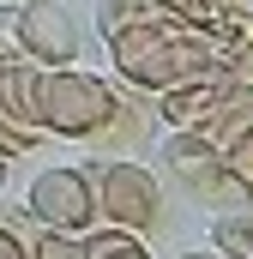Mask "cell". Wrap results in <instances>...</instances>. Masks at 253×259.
Returning a JSON list of instances; mask_svg holds the SVG:
<instances>
[{"label":"cell","mask_w":253,"mask_h":259,"mask_svg":"<svg viewBox=\"0 0 253 259\" xmlns=\"http://www.w3.org/2000/svg\"><path fill=\"white\" fill-rule=\"evenodd\" d=\"M151 12L163 24H187V30H205L217 18V0H151Z\"/></svg>","instance_id":"11"},{"label":"cell","mask_w":253,"mask_h":259,"mask_svg":"<svg viewBox=\"0 0 253 259\" xmlns=\"http://www.w3.org/2000/svg\"><path fill=\"white\" fill-rule=\"evenodd\" d=\"M0 259H30V235H18L12 223H0Z\"/></svg>","instance_id":"14"},{"label":"cell","mask_w":253,"mask_h":259,"mask_svg":"<svg viewBox=\"0 0 253 259\" xmlns=\"http://www.w3.org/2000/svg\"><path fill=\"white\" fill-rule=\"evenodd\" d=\"M115 91L85 66H43L36 78V115L49 139H97L115 121Z\"/></svg>","instance_id":"1"},{"label":"cell","mask_w":253,"mask_h":259,"mask_svg":"<svg viewBox=\"0 0 253 259\" xmlns=\"http://www.w3.org/2000/svg\"><path fill=\"white\" fill-rule=\"evenodd\" d=\"M163 157H169V175L199 193L205 205H247V181L229 169V157L217 151V139L199 127H169V145H163Z\"/></svg>","instance_id":"3"},{"label":"cell","mask_w":253,"mask_h":259,"mask_svg":"<svg viewBox=\"0 0 253 259\" xmlns=\"http://www.w3.org/2000/svg\"><path fill=\"white\" fill-rule=\"evenodd\" d=\"M175 259H217V253H205V247H193V253H175Z\"/></svg>","instance_id":"15"},{"label":"cell","mask_w":253,"mask_h":259,"mask_svg":"<svg viewBox=\"0 0 253 259\" xmlns=\"http://www.w3.org/2000/svg\"><path fill=\"white\" fill-rule=\"evenodd\" d=\"M24 61V49H18V6H0V66Z\"/></svg>","instance_id":"13"},{"label":"cell","mask_w":253,"mask_h":259,"mask_svg":"<svg viewBox=\"0 0 253 259\" xmlns=\"http://www.w3.org/2000/svg\"><path fill=\"white\" fill-rule=\"evenodd\" d=\"M145 18H157V12H151V0H97V30H103V42H109L115 30L145 24Z\"/></svg>","instance_id":"10"},{"label":"cell","mask_w":253,"mask_h":259,"mask_svg":"<svg viewBox=\"0 0 253 259\" xmlns=\"http://www.w3.org/2000/svg\"><path fill=\"white\" fill-rule=\"evenodd\" d=\"M30 259H85V241L61 235V229H36L30 235Z\"/></svg>","instance_id":"12"},{"label":"cell","mask_w":253,"mask_h":259,"mask_svg":"<svg viewBox=\"0 0 253 259\" xmlns=\"http://www.w3.org/2000/svg\"><path fill=\"white\" fill-rule=\"evenodd\" d=\"M18 49L36 66H72L78 61V24L61 0H24L18 6Z\"/></svg>","instance_id":"5"},{"label":"cell","mask_w":253,"mask_h":259,"mask_svg":"<svg viewBox=\"0 0 253 259\" xmlns=\"http://www.w3.org/2000/svg\"><path fill=\"white\" fill-rule=\"evenodd\" d=\"M211 253L217 259H253V217L247 205H223L211 223Z\"/></svg>","instance_id":"8"},{"label":"cell","mask_w":253,"mask_h":259,"mask_svg":"<svg viewBox=\"0 0 253 259\" xmlns=\"http://www.w3.org/2000/svg\"><path fill=\"white\" fill-rule=\"evenodd\" d=\"M24 211L36 229H61V235H85L97 229V205H91V181L85 169H43L24 193Z\"/></svg>","instance_id":"4"},{"label":"cell","mask_w":253,"mask_h":259,"mask_svg":"<svg viewBox=\"0 0 253 259\" xmlns=\"http://www.w3.org/2000/svg\"><path fill=\"white\" fill-rule=\"evenodd\" d=\"M85 181H91V205H97L103 229H126V235H151L157 229L163 193H157V175L145 163L97 157V163H85Z\"/></svg>","instance_id":"2"},{"label":"cell","mask_w":253,"mask_h":259,"mask_svg":"<svg viewBox=\"0 0 253 259\" xmlns=\"http://www.w3.org/2000/svg\"><path fill=\"white\" fill-rule=\"evenodd\" d=\"M36 78H43V66L36 61H12L0 66V127L24 133V139H49L43 133V115H36Z\"/></svg>","instance_id":"7"},{"label":"cell","mask_w":253,"mask_h":259,"mask_svg":"<svg viewBox=\"0 0 253 259\" xmlns=\"http://www.w3.org/2000/svg\"><path fill=\"white\" fill-rule=\"evenodd\" d=\"M85 241V259H151V247H145V235H126V229H85L78 235Z\"/></svg>","instance_id":"9"},{"label":"cell","mask_w":253,"mask_h":259,"mask_svg":"<svg viewBox=\"0 0 253 259\" xmlns=\"http://www.w3.org/2000/svg\"><path fill=\"white\" fill-rule=\"evenodd\" d=\"M235 84H247V78H229V72H217V78H199V84H175V91H163L157 97V115L169 121V127H211V115H217V103L235 91Z\"/></svg>","instance_id":"6"},{"label":"cell","mask_w":253,"mask_h":259,"mask_svg":"<svg viewBox=\"0 0 253 259\" xmlns=\"http://www.w3.org/2000/svg\"><path fill=\"white\" fill-rule=\"evenodd\" d=\"M0 187H6V157H0Z\"/></svg>","instance_id":"16"}]
</instances>
